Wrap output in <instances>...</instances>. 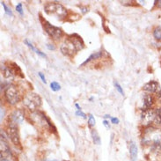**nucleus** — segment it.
<instances>
[{
	"instance_id": "f257e3e1",
	"label": "nucleus",
	"mask_w": 161,
	"mask_h": 161,
	"mask_svg": "<svg viewBox=\"0 0 161 161\" xmlns=\"http://www.w3.org/2000/svg\"><path fill=\"white\" fill-rule=\"evenodd\" d=\"M83 48L84 42L80 36L78 35H72L62 43L60 47V50L64 55L72 56L78 51L81 50Z\"/></svg>"
},
{
	"instance_id": "f03ea898",
	"label": "nucleus",
	"mask_w": 161,
	"mask_h": 161,
	"mask_svg": "<svg viewBox=\"0 0 161 161\" xmlns=\"http://www.w3.org/2000/svg\"><path fill=\"white\" fill-rule=\"evenodd\" d=\"M23 104L29 110H31L32 112H35L42 106V100L38 94H36L35 92H29L23 99Z\"/></svg>"
},
{
	"instance_id": "7ed1b4c3",
	"label": "nucleus",
	"mask_w": 161,
	"mask_h": 161,
	"mask_svg": "<svg viewBox=\"0 0 161 161\" xmlns=\"http://www.w3.org/2000/svg\"><path fill=\"white\" fill-rule=\"evenodd\" d=\"M45 12L48 14H55L58 18H63L67 15V10L61 4L47 3L44 7Z\"/></svg>"
},
{
	"instance_id": "20e7f679",
	"label": "nucleus",
	"mask_w": 161,
	"mask_h": 161,
	"mask_svg": "<svg viewBox=\"0 0 161 161\" xmlns=\"http://www.w3.org/2000/svg\"><path fill=\"white\" fill-rule=\"evenodd\" d=\"M5 96L10 105H15L19 101V93L17 87L13 85L8 86L5 91Z\"/></svg>"
},
{
	"instance_id": "39448f33",
	"label": "nucleus",
	"mask_w": 161,
	"mask_h": 161,
	"mask_svg": "<svg viewBox=\"0 0 161 161\" xmlns=\"http://www.w3.org/2000/svg\"><path fill=\"white\" fill-rule=\"evenodd\" d=\"M42 25H43V27H44L46 33L50 36L51 38H53L55 40H59V39L62 38L63 33L61 28L51 25L47 20H44V22H43Z\"/></svg>"
},
{
	"instance_id": "423d86ee",
	"label": "nucleus",
	"mask_w": 161,
	"mask_h": 161,
	"mask_svg": "<svg viewBox=\"0 0 161 161\" xmlns=\"http://www.w3.org/2000/svg\"><path fill=\"white\" fill-rule=\"evenodd\" d=\"M7 135L11 139V141L14 144L18 145L19 144V133H18V129L16 123L12 122L9 124L7 128Z\"/></svg>"
},
{
	"instance_id": "0eeeda50",
	"label": "nucleus",
	"mask_w": 161,
	"mask_h": 161,
	"mask_svg": "<svg viewBox=\"0 0 161 161\" xmlns=\"http://www.w3.org/2000/svg\"><path fill=\"white\" fill-rule=\"evenodd\" d=\"M155 119V110H144L142 114L141 120L144 125H150Z\"/></svg>"
},
{
	"instance_id": "6e6552de",
	"label": "nucleus",
	"mask_w": 161,
	"mask_h": 161,
	"mask_svg": "<svg viewBox=\"0 0 161 161\" xmlns=\"http://www.w3.org/2000/svg\"><path fill=\"white\" fill-rule=\"evenodd\" d=\"M147 143H152V152L156 153H160L161 152V136L160 135H156L152 140H144Z\"/></svg>"
},
{
	"instance_id": "1a4fd4ad",
	"label": "nucleus",
	"mask_w": 161,
	"mask_h": 161,
	"mask_svg": "<svg viewBox=\"0 0 161 161\" xmlns=\"http://www.w3.org/2000/svg\"><path fill=\"white\" fill-rule=\"evenodd\" d=\"M11 118H12V122H14V123H17V124L22 123L24 121V118H25V113L22 109H16L12 114Z\"/></svg>"
},
{
	"instance_id": "9d476101",
	"label": "nucleus",
	"mask_w": 161,
	"mask_h": 161,
	"mask_svg": "<svg viewBox=\"0 0 161 161\" xmlns=\"http://www.w3.org/2000/svg\"><path fill=\"white\" fill-rule=\"evenodd\" d=\"M159 89V83L156 81H150L143 86V90L151 93L158 92Z\"/></svg>"
},
{
	"instance_id": "9b49d317",
	"label": "nucleus",
	"mask_w": 161,
	"mask_h": 161,
	"mask_svg": "<svg viewBox=\"0 0 161 161\" xmlns=\"http://www.w3.org/2000/svg\"><path fill=\"white\" fill-rule=\"evenodd\" d=\"M129 154H130V159H131V161H136V158H137V147L135 144L134 142H130V143H129Z\"/></svg>"
},
{
	"instance_id": "f8f14e48",
	"label": "nucleus",
	"mask_w": 161,
	"mask_h": 161,
	"mask_svg": "<svg viewBox=\"0 0 161 161\" xmlns=\"http://www.w3.org/2000/svg\"><path fill=\"white\" fill-rule=\"evenodd\" d=\"M153 104V98L152 95L150 94H146L143 97V109L144 110H148L150 109V107H152Z\"/></svg>"
},
{
	"instance_id": "ddd939ff",
	"label": "nucleus",
	"mask_w": 161,
	"mask_h": 161,
	"mask_svg": "<svg viewBox=\"0 0 161 161\" xmlns=\"http://www.w3.org/2000/svg\"><path fill=\"white\" fill-rule=\"evenodd\" d=\"M102 51H98V52H94V53H92L91 55H90L89 57L84 62V63L81 64V66H84L85 64H86V63H90L91 61H92V60H95V59H99V58H100L101 56H102Z\"/></svg>"
},
{
	"instance_id": "4468645a",
	"label": "nucleus",
	"mask_w": 161,
	"mask_h": 161,
	"mask_svg": "<svg viewBox=\"0 0 161 161\" xmlns=\"http://www.w3.org/2000/svg\"><path fill=\"white\" fill-rule=\"evenodd\" d=\"M2 70V74L5 79H12L13 78V73L10 70L9 68L5 67V66H2L1 68Z\"/></svg>"
},
{
	"instance_id": "2eb2a0df",
	"label": "nucleus",
	"mask_w": 161,
	"mask_h": 161,
	"mask_svg": "<svg viewBox=\"0 0 161 161\" xmlns=\"http://www.w3.org/2000/svg\"><path fill=\"white\" fill-rule=\"evenodd\" d=\"M154 123L157 125H161V108L155 109V119H154Z\"/></svg>"
},
{
	"instance_id": "dca6fc26",
	"label": "nucleus",
	"mask_w": 161,
	"mask_h": 161,
	"mask_svg": "<svg viewBox=\"0 0 161 161\" xmlns=\"http://www.w3.org/2000/svg\"><path fill=\"white\" fill-rule=\"evenodd\" d=\"M92 140L94 143L96 144H100V137L99 136L98 132L95 130V129H92Z\"/></svg>"
},
{
	"instance_id": "f3484780",
	"label": "nucleus",
	"mask_w": 161,
	"mask_h": 161,
	"mask_svg": "<svg viewBox=\"0 0 161 161\" xmlns=\"http://www.w3.org/2000/svg\"><path fill=\"white\" fill-rule=\"evenodd\" d=\"M153 36L156 40L160 41L161 40V27H156L153 31Z\"/></svg>"
},
{
	"instance_id": "a211bd4d",
	"label": "nucleus",
	"mask_w": 161,
	"mask_h": 161,
	"mask_svg": "<svg viewBox=\"0 0 161 161\" xmlns=\"http://www.w3.org/2000/svg\"><path fill=\"white\" fill-rule=\"evenodd\" d=\"M50 88L52 89V91L54 92H57V91H59V90L61 89V86H60V85L57 83V82H52L51 84H50Z\"/></svg>"
},
{
	"instance_id": "6ab92c4d",
	"label": "nucleus",
	"mask_w": 161,
	"mask_h": 161,
	"mask_svg": "<svg viewBox=\"0 0 161 161\" xmlns=\"http://www.w3.org/2000/svg\"><path fill=\"white\" fill-rule=\"evenodd\" d=\"M1 5H3V7L5 8V13H6V14H8L9 16H12V15H13V14H12V12L11 11V9H10L9 7H8V6H7V5H6L4 2H1Z\"/></svg>"
},
{
	"instance_id": "aec40b11",
	"label": "nucleus",
	"mask_w": 161,
	"mask_h": 161,
	"mask_svg": "<svg viewBox=\"0 0 161 161\" xmlns=\"http://www.w3.org/2000/svg\"><path fill=\"white\" fill-rule=\"evenodd\" d=\"M88 125L90 127H93L95 125V119L92 116V115H89V119H88Z\"/></svg>"
},
{
	"instance_id": "412c9836",
	"label": "nucleus",
	"mask_w": 161,
	"mask_h": 161,
	"mask_svg": "<svg viewBox=\"0 0 161 161\" xmlns=\"http://www.w3.org/2000/svg\"><path fill=\"white\" fill-rule=\"evenodd\" d=\"M115 86H116V88L117 91H118L122 95H124V92H123V90H122V87L119 85V83L115 82Z\"/></svg>"
},
{
	"instance_id": "4be33fe9",
	"label": "nucleus",
	"mask_w": 161,
	"mask_h": 161,
	"mask_svg": "<svg viewBox=\"0 0 161 161\" xmlns=\"http://www.w3.org/2000/svg\"><path fill=\"white\" fill-rule=\"evenodd\" d=\"M16 11L18 12L20 15L23 14V9H22V4H21V3H19V4H18V5H16Z\"/></svg>"
},
{
	"instance_id": "5701e85b",
	"label": "nucleus",
	"mask_w": 161,
	"mask_h": 161,
	"mask_svg": "<svg viewBox=\"0 0 161 161\" xmlns=\"http://www.w3.org/2000/svg\"><path fill=\"white\" fill-rule=\"evenodd\" d=\"M25 43H26V44H27V47H29V48H30V49H31L32 50H34V51H35V53H36V52H37V51H38V49H36L35 48V47L33 46V44H32L31 42H28L27 40H25Z\"/></svg>"
},
{
	"instance_id": "b1692460",
	"label": "nucleus",
	"mask_w": 161,
	"mask_h": 161,
	"mask_svg": "<svg viewBox=\"0 0 161 161\" xmlns=\"http://www.w3.org/2000/svg\"><path fill=\"white\" fill-rule=\"evenodd\" d=\"M76 115L78 116H81V117H83V118H86V114L85 113H83L82 111H77L76 112Z\"/></svg>"
},
{
	"instance_id": "393cba45",
	"label": "nucleus",
	"mask_w": 161,
	"mask_h": 161,
	"mask_svg": "<svg viewBox=\"0 0 161 161\" xmlns=\"http://www.w3.org/2000/svg\"><path fill=\"white\" fill-rule=\"evenodd\" d=\"M111 122L114 124H118L119 123V119L116 117H111Z\"/></svg>"
},
{
	"instance_id": "a878e982",
	"label": "nucleus",
	"mask_w": 161,
	"mask_h": 161,
	"mask_svg": "<svg viewBox=\"0 0 161 161\" xmlns=\"http://www.w3.org/2000/svg\"><path fill=\"white\" fill-rule=\"evenodd\" d=\"M38 75H39V77L41 78V79L42 80V82H43V83H45V84H46V79H45L44 75H43V74H42V72H39V73H38Z\"/></svg>"
},
{
	"instance_id": "bb28decb",
	"label": "nucleus",
	"mask_w": 161,
	"mask_h": 161,
	"mask_svg": "<svg viewBox=\"0 0 161 161\" xmlns=\"http://www.w3.org/2000/svg\"><path fill=\"white\" fill-rule=\"evenodd\" d=\"M103 124H104V126H105L107 129H110V124H109V122H108L107 120H104V121H103Z\"/></svg>"
},
{
	"instance_id": "cd10ccee",
	"label": "nucleus",
	"mask_w": 161,
	"mask_h": 161,
	"mask_svg": "<svg viewBox=\"0 0 161 161\" xmlns=\"http://www.w3.org/2000/svg\"><path fill=\"white\" fill-rule=\"evenodd\" d=\"M1 161H12V160H11V159H8L5 158V157H3V156H1Z\"/></svg>"
},
{
	"instance_id": "c85d7f7f",
	"label": "nucleus",
	"mask_w": 161,
	"mask_h": 161,
	"mask_svg": "<svg viewBox=\"0 0 161 161\" xmlns=\"http://www.w3.org/2000/svg\"><path fill=\"white\" fill-rule=\"evenodd\" d=\"M3 117H4V110H3V107H1V122L3 120Z\"/></svg>"
},
{
	"instance_id": "c756f323",
	"label": "nucleus",
	"mask_w": 161,
	"mask_h": 161,
	"mask_svg": "<svg viewBox=\"0 0 161 161\" xmlns=\"http://www.w3.org/2000/svg\"><path fill=\"white\" fill-rule=\"evenodd\" d=\"M47 47H48V49H55V47H54V46H51V44H48L47 45Z\"/></svg>"
},
{
	"instance_id": "7c9ffc66",
	"label": "nucleus",
	"mask_w": 161,
	"mask_h": 161,
	"mask_svg": "<svg viewBox=\"0 0 161 161\" xmlns=\"http://www.w3.org/2000/svg\"><path fill=\"white\" fill-rule=\"evenodd\" d=\"M157 5H158L159 8H160L161 9V0H159V1L157 2Z\"/></svg>"
},
{
	"instance_id": "2f4dec72",
	"label": "nucleus",
	"mask_w": 161,
	"mask_h": 161,
	"mask_svg": "<svg viewBox=\"0 0 161 161\" xmlns=\"http://www.w3.org/2000/svg\"><path fill=\"white\" fill-rule=\"evenodd\" d=\"M75 106H76V107H77V109H78V111H81V107H79V104H75Z\"/></svg>"
},
{
	"instance_id": "473e14b6",
	"label": "nucleus",
	"mask_w": 161,
	"mask_h": 161,
	"mask_svg": "<svg viewBox=\"0 0 161 161\" xmlns=\"http://www.w3.org/2000/svg\"><path fill=\"white\" fill-rule=\"evenodd\" d=\"M53 161H55V160H53Z\"/></svg>"
}]
</instances>
